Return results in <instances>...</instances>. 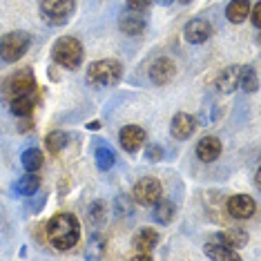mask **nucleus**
Wrapping results in <instances>:
<instances>
[{"instance_id":"1","label":"nucleus","mask_w":261,"mask_h":261,"mask_svg":"<svg viewBox=\"0 0 261 261\" xmlns=\"http://www.w3.org/2000/svg\"><path fill=\"white\" fill-rule=\"evenodd\" d=\"M45 234L51 248H56L58 252H67L81 239V221L72 212H58L47 221Z\"/></svg>"},{"instance_id":"2","label":"nucleus","mask_w":261,"mask_h":261,"mask_svg":"<svg viewBox=\"0 0 261 261\" xmlns=\"http://www.w3.org/2000/svg\"><path fill=\"white\" fill-rule=\"evenodd\" d=\"M85 79L96 90H100V87H114L123 79V65L116 58H100V61L90 63Z\"/></svg>"},{"instance_id":"3","label":"nucleus","mask_w":261,"mask_h":261,"mask_svg":"<svg viewBox=\"0 0 261 261\" xmlns=\"http://www.w3.org/2000/svg\"><path fill=\"white\" fill-rule=\"evenodd\" d=\"M83 45L79 38L74 36H61L51 47V58H54L56 65H61L63 69H69V72H76V69L83 65Z\"/></svg>"},{"instance_id":"4","label":"nucleus","mask_w":261,"mask_h":261,"mask_svg":"<svg viewBox=\"0 0 261 261\" xmlns=\"http://www.w3.org/2000/svg\"><path fill=\"white\" fill-rule=\"evenodd\" d=\"M29 45H32V34L16 29L0 38V58L5 63H18L22 56L27 54Z\"/></svg>"},{"instance_id":"5","label":"nucleus","mask_w":261,"mask_h":261,"mask_svg":"<svg viewBox=\"0 0 261 261\" xmlns=\"http://www.w3.org/2000/svg\"><path fill=\"white\" fill-rule=\"evenodd\" d=\"M76 11V0H40V18L47 25H67Z\"/></svg>"},{"instance_id":"6","label":"nucleus","mask_w":261,"mask_h":261,"mask_svg":"<svg viewBox=\"0 0 261 261\" xmlns=\"http://www.w3.org/2000/svg\"><path fill=\"white\" fill-rule=\"evenodd\" d=\"M161 197H163V186L156 176H143L132 188V199L139 205H154Z\"/></svg>"},{"instance_id":"7","label":"nucleus","mask_w":261,"mask_h":261,"mask_svg":"<svg viewBox=\"0 0 261 261\" xmlns=\"http://www.w3.org/2000/svg\"><path fill=\"white\" fill-rule=\"evenodd\" d=\"M147 76H150V81L154 83V85H168V83H172L174 81V76H176V65H174L172 58L161 56V58H156V61L150 65Z\"/></svg>"},{"instance_id":"8","label":"nucleus","mask_w":261,"mask_h":261,"mask_svg":"<svg viewBox=\"0 0 261 261\" xmlns=\"http://www.w3.org/2000/svg\"><path fill=\"white\" fill-rule=\"evenodd\" d=\"M145 141H147V132L139 125H125V127H121V132H118V143H121L123 150L129 152V154L139 152L141 147L145 145Z\"/></svg>"},{"instance_id":"9","label":"nucleus","mask_w":261,"mask_h":261,"mask_svg":"<svg viewBox=\"0 0 261 261\" xmlns=\"http://www.w3.org/2000/svg\"><path fill=\"white\" fill-rule=\"evenodd\" d=\"M228 215L232 219H239V221H243V219H250L254 215V210H257V203H254V199L250 197V194H234V197L228 199Z\"/></svg>"},{"instance_id":"10","label":"nucleus","mask_w":261,"mask_h":261,"mask_svg":"<svg viewBox=\"0 0 261 261\" xmlns=\"http://www.w3.org/2000/svg\"><path fill=\"white\" fill-rule=\"evenodd\" d=\"M194 132H197V118L192 114H186V112H179V114L172 116L170 121V134L179 141L190 139Z\"/></svg>"},{"instance_id":"11","label":"nucleus","mask_w":261,"mask_h":261,"mask_svg":"<svg viewBox=\"0 0 261 261\" xmlns=\"http://www.w3.org/2000/svg\"><path fill=\"white\" fill-rule=\"evenodd\" d=\"M203 252H205V257H210V259H234V261L241 259V254L237 252L234 248H230L228 243L221 239V234H219V232L205 241Z\"/></svg>"},{"instance_id":"12","label":"nucleus","mask_w":261,"mask_h":261,"mask_svg":"<svg viewBox=\"0 0 261 261\" xmlns=\"http://www.w3.org/2000/svg\"><path fill=\"white\" fill-rule=\"evenodd\" d=\"M5 94L7 98L14 96H27V94H38V85L34 81V76L29 74H18L9 81V85H5Z\"/></svg>"},{"instance_id":"13","label":"nucleus","mask_w":261,"mask_h":261,"mask_svg":"<svg viewBox=\"0 0 261 261\" xmlns=\"http://www.w3.org/2000/svg\"><path fill=\"white\" fill-rule=\"evenodd\" d=\"M183 36H186L190 45H201L212 36V25L203 18H192L183 29Z\"/></svg>"},{"instance_id":"14","label":"nucleus","mask_w":261,"mask_h":261,"mask_svg":"<svg viewBox=\"0 0 261 261\" xmlns=\"http://www.w3.org/2000/svg\"><path fill=\"white\" fill-rule=\"evenodd\" d=\"M118 27H121V32L125 34V36H141L147 27V20L141 11L127 9L125 14L121 16V20H118Z\"/></svg>"},{"instance_id":"15","label":"nucleus","mask_w":261,"mask_h":261,"mask_svg":"<svg viewBox=\"0 0 261 261\" xmlns=\"http://www.w3.org/2000/svg\"><path fill=\"white\" fill-rule=\"evenodd\" d=\"M221 150H223V145L217 136H203L197 143V156L203 163H215L221 156Z\"/></svg>"},{"instance_id":"16","label":"nucleus","mask_w":261,"mask_h":261,"mask_svg":"<svg viewBox=\"0 0 261 261\" xmlns=\"http://www.w3.org/2000/svg\"><path fill=\"white\" fill-rule=\"evenodd\" d=\"M239 79H241V65H228L221 74L217 76V90L221 94H232L239 87Z\"/></svg>"},{"instance_id":"17","label":"nucleus","mask_w":261,"mask_h":261,"mask_svg":"<svg viewBox=\"0 0 261 261\" xmlns=\"http://www.w3.org/2000/svg\"><path fill=\"white\" fill-rule=\"evenodd\" d=\"M36 100H38V94H27V96H14V98H7L9 103V112L20 118L25 116H32L34 114V108H36Z\"/></svg>"},{"instance_id":"18","label":"nucleus","mask_w":261,"mask_h":261,"mask_svg":"<svg viewBox=\"0 0 261 261\" xmlns=\"http://www.w3.org/2000/svg\"><path fill=\"white\" fill-rule=\"evenodd\" d=\"M159 241H161V234H159L154 228H141L139 232L134 234L132 243H134L136 252H152Z\"/></svg>"},{"instance_id":"19","label":"nucleus","mask_w":261,"mask_h":261,"mask_svg":"<svg viewBox=\"0 0 261 261\" xmlns=\"http://www.w3.org/2000/svg\"><path fill=\"white\" fill-rule=\"evenodd\" d=\"M94 163H96V168L100 172H108V170L114 168L116 154L108 143H105V141H100V143L94 145Z\"/></svg>"},{"instance_id":"20","label":"nucleus","mask_w":261,"mask_h":261,"mask_svg":"<svg viewBox=\"0 0 261 261\" xmlns=\"http://www.w3.org/2000/svg\"><path fill=\"white\" fill-rule=\"evenodd\" d=\"M38 190H40V176L36 172H27L14 183V194H18V197H32Z\"/></svg>"},{"instance_id":"21","label":"nucleus","mask_w":261,"mask_h":261,"mask_svg":"<svg viewBox=\"0 0 261 261\" xmlns=\"http://www.w3.org/2000/svg\"><path fill=\"white\" fill-rule=\"evenodd\" d=\"M152 207H154L152 215H154V221H156V223L168 225V223L174 221V217H176V205H174V201H163V199H159Z\"/></svg>"},{"instance_id":"22","label":"nucleus","mask_w":261,"mask_h":261,"mask_svg":"<svg viewBox=\"0 0 261 261\" xmlns=\"http://www.w3.org/2000/svg\"><path fill=\"white\" fill-rule=\"evenodd\" d=\"M248 14H250V0H232V3L225 7V18L230 22H234V25L246 20Z\"/></svg>"},{"instance_id":"23","label":"nucleus","mask_w":261,"mask_h":261,"mask_svg":"<svg viewBox=\"0 0 261 261\" xmlns=\"http://www.w3.org/2000/svg\"><path fill=\"white\" fill-rule=\"evenodd\" d=\"M20 161L27 172H38L45 163V154H43V150H38V147H27V150L22 152Z\"/></svg>"},{"instance_id":"24","label":"nucleus","mask_w":261,"mask_h":261,"mask_svg":"<svg viewBox=\"0 0 261 261\" xmlns=\"http://www.w3.org/2000/svg\"><path fill=\"white\" fill-rule=\"evenodd\" d=\"M69 143V134L61 132V129H54L45 136V147L49 150V154H61Z\"/></svg>"},{"instance_id":"25","label":"nucleus","mask_w":261,"mask_h":261,"mask_svg":"<svg viewBox=\"0 0 261 261\" xmlns=\"http://www.w3.org/2000/svg\"><path fill=\"white\" fill-rule=\"evenodd\" d=\"M219 234H221V239L228 243L230 248H234V250L248 243V232L243 228H228V230H223V232H219Z\"/></svg>"},{"instance_id":"26","label":"nucleus","mask_w":261,"mask_h":261,"mask_svg":"<svg viewBox=\"0 0 261 261\" xmlns=\"http://www.w3.org/2000/svg\"><path fill=\"white\" fill-rule=\"evenodd\" d=\"M239 87H243L248 94L257 92L259 90V79H257V69L250 67V65H246L243 67L241 65V79H239Z\"/></svg>"},{"instance_id":"27","label":"nucleus","mask_w":261,"mask_h":261,"mask_svg":"<svg viewBox=\"0 0 261 261\" xmlns=\"http://www.w3.org/2000/svg\"><path fill=\"white\" fill-rule=\"evenodd\" d=\"M105 217H108V205L105 201H92L90 207H87V219H90L92 225H103L105 223Z\"/></svg>"},{"instance_id":"28","label":"nucleus","mask_w":261,"mask_h":261,"mask_svg":"<svg viewBox=\"0 0 261 261\" xmlns=\"http://www.w3.org/2000/svg\"><path fill=\"white\" fill-rule=\"evenodd\" d=\"M29 199H32V201L27 203V210L32 212V215H36V212L43 210V205H45V201H47V194H45V192H40V190H38V192H34Z\"/></svg>"},{"instance_id":"29","label":"nucleus","mask_w":261,"mask_h":261,"mask_svg":"<svg viewBox=\"0 0 261 261\" xmlns=\"http://www.w3.org/2000/svg\"><path fill=\"white\" fill-rule=\"evenodd\" d=\"M145 159H147V161H150V163H159V161H161V159H163V147L161 145H147L145 147Z\"/></svg>"},{"instance_id":"30","label":"nucleus","mask_w":261,"mask_h":261,"mask_svg":"<svg viewBox=\"0 0 261 261\" xmlns=\"http://www.w3.org/2000/svg\"><path fill=\"white\" fill-rule=\"evenodd\" d=\"M248 18L252 20L254 29L261 27V3H254V5H252V7H250V14H248Z\"/></svg>"},{"instance_id":"31","label":"nucleus","mask_w":261,"mask_h":261,"mask_svg":"<svg viewBox=\"0 0 261 261\" xmlns=\"http://www.w3.org/2000/svg\"><path fill=\"white\" fill-rule=\"evenodd\" d=\"M152 3H154V0H127V9H132V11H145Z\"/></svg>"},{"instance_id":"32","label":"nucleus","mask_w":261,"mask_h":261,"mask_svg":"<svg viewBox=\"0 0 261 261\" xmlns=\"http://www.w3.org/2000/svg\"><path fill=\"white\" fill-rule=\"evenodd\" d=\"M132 259L134 261H152V252H136Z\"/></svg>"},{"instance_id":"33","label":"nucleus","mask_w":261,"mask_h":261,"mask_svg":"<svg viewBox=\"0 0 261 261\" xmlns=\"http://www.w3.org/2000/svg\"><path fill=\"white\" fill-rule=\"evenodd\" d=\"M87 127H90V129H98V127H100V121H92Z\"/></svg>"},{"instance_id":"34","label":"nucleus","mask_w":261,"mask_h":261,"mask_svg":"<svg viewBox=\"0 0 261 261\" xmlns=\"http://www.w3.org/2000/svg\"><path fill=\"white\" fill-rule=\"evenodd\" d=\"M156 3H159V5H163V7H168V5L172 3V0H156Z\"/></svg>"},{"instance_id":"35","label":"nucleus","mask_w":261,"mask_h":261,"mask_svg":"<svg viewBox=\"0 0 261 261\" xmlns=\"http://www.w3.org/2000/svg\"><path fill=\"white\" fill-rule=\"evenodd\" d=\"M179 3H183V5H188V3H192V0H179Z\"/></svg>"}]
</instances>
